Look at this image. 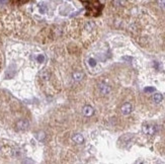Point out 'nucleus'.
Returning <instances> with one entry per match:
<instances>
[{
    "instance_id": "nucleus-1",
    "label": "nucleus",
    "mask_w": 165,
    "mask_h": 164,
    "mask_svg": "<svg viewBox=\"0 0 165 164\" xmlns=\"http://www.w3.org/2000/svg\"><path fill=\"white\" fill-rule=\"evenodd\" d=\"M143 132H144V134H146L148 136H153L156 134L157 129L153 125H145V126L143 127Z\"/></svg>"
},
{
    "instance_id": "nucleus-2",
    "label": "nucleus",
    "mask_w": 165,
    "mask_h": 164,
    "mask_svg": "<svg viewBox=\"0 0 165 164\" xmlns=\"http://www.w3.org/2000/svg\"><path fill=\"white\" fill-rule=\"evenodd\" d=\"M132 111H133V107H132V104L130 102H126L125 104H123V107H120V111L125 115H130L132 113Z\"/></svg>"
},
{
    "instance_id": "nucleus-3",
    "label": "nucleus",
    "mask_w": 165,
    "mask_h": 164,
    "mask_svg": "<svg viewBox=\"0 0 165 164\" xmlns=\"http://www.w3.org/2000/svg\"><path fill=\"white\" fill-rule=\"evenodd\" d=\"M98 90L103 95H107L110 92V87L107 84H105V83H100V84L98 85Z\"/></svg>"
},
{
    "instance_id": "nucleus-4",
    "label": "nucleus",
    "mask_w": 165,
    "mask_h": 164,
    "mask_svg": "<svg viewBox=\"0 0 165 164\" xmlns=\"http://www.w3.org/2000/svg\"><path fill=\"white\" fill-rule=\"evenodd\" d=\"M83 115H85V117H87V118H89V117H92L94 113V109L92 107H90V105H85L84 107H83V111H82Z\"/></svg>"
},
{
    "instance_id": "nucleus-5",
    "label": "nucleus",
    "mask_w": 165,
    "mask_h": 164,
    "mask_svg": "<svg viewBox=\"0 0 165 164\" xmlns=\"http://www.w3.org/2000/svg\"><path fill=\"white\" fill-rule=\"evenodd\" d=\"M16 127H17L18 130H21V131H23V130H25V129H27V127H29V122L25 120H21L19 121V122L16 124Z\"/></svg>"
},
{
    "instance_id": "nucleus-6",
    "label": "nucleus",
    "mask_w": 165,
    "mask_h": 164,
    "mask_svg": "<svg viewBox=\"0 0 165 164\" xmlns=\"http://www.w3.org/2000/svg\"><path fill=\"white\" fill-rule=\"evenodd\" d=\"M72 140H73L75 143H78V144H82V143L84 142V138H83V136L80 135V134L74 135L73 137H72Z\"/></svg>"
},
{
    "instance_id": "nucleus-7",
    "label": "nucleus",
    "mask_w": 165,
    "mask_h": 164,
    "mask_svg": "<svg viewBox=\"0 0 165 164\" xmlns=\"http://www.w3.org/2000/svg\"><path fill=\"white\" fill-rule=\"evenodd\" d=\"M162 99H163V96L160 93H156V94L153 95V101L155 102V103H159V102L162 101Z\"/></svg>"
},
{
    "instance_id": "nucleus-8",
    "label": "nucleus",
    "mask_w": 165,
    "mask_h": 164,
    "mask_svg": "<svg viewBox=\"0 0 165 164\" xmlns=\"http://www.w3.org/2000/svg\"><path fill=\"white\" fill-rule=\"evenodd\" d=\"M83 77V74L81 72H75L73 74V78L76 80V81H78V80H81V78Z\"/></svg>"
},
{
    "instance_id": "nucleus-9",
    "label": "nucleus",
    "mask_w": 165,
    "mask_h": 164,
    "mask_svg": "<svg viewBox=\"0 0 165 164\" xmlns=\"http://www.w3.org/2000/svg\"><path fill=\"white\" fill-rule=\"evenodd\" d=\"M41 76H42V78L44 80H48V79H49V77H50V74H49V72H48V71L44 70V71L41 73Z\"/></svg>"
},
{
    "instance_id": "nucleus-10",
    "label": "nucleus",
    "mask_w": 165,
    "mask_h": 164,
    "mask_svg": "<svg viewBox=\"0 0 165 164\" xmlns=\"http://www.w3.org/2000/svg\"><path fill=\"white\" fill-rule=\"evenodd\" d=\"M114 5H124L125 4V0H114Z\"/></svg>"
},
{
    "instance_id": "nucleus-11",
    "label": "nucleus",
    "mask_w": 165,
    "mask_h": 164,
    "mask_svg": "<svg viewBox=\"0 0 165 164\" xmlns=\"http://www.w3.org/2000/svg\"><path fill=\"white\" fill-rule=\"evenodd\" d=\"M157 2L161 8H165V0H157Z\"/></svg>"
},
{
    "instance_id": "nucleus-12",
    "label": "nucleus",
    "mask_w": 165,
    "mask_h": 164,
    "mask_svg": "<svg viewBox=\"0 0 165 164\" xmlns=\"http://www.w3.org/2000/svg\"><path fill=\"white\" fill-rule=\"evenodd\" d=\"M155 91V88L153 87H146L145 88V92H154Z\"/></svg>"
},
{
    "instance_id": "nucleus-13",
    "label": "nucleus",
    "mask_w": 165,
    "mask_h": 164,
    "mask_svg": "<svg viewBox=\"0 0 165 164\" xmlns=\"http://www.w3.org/2000/svg\"><path fill=\"white\" fill-rule=\"evenodd\" d=\"M89 64L91 65V66H95V61H94L93 59H90V60H89Z\"/></svg>"
},
{
    "instance_id": "nucleus-14",
    "label": "nucleus",
    "mask_w": 165,
    "mask_h": 164,
    "mask_svg": "<svg viewBox=\"0 0 165 164\" xmlns=\"http://www.w3.org/2000/svg\"><path fill=\"white\" fill-rule=\"evenodd\" d=\"M38 60L40 61V62H42V61H44V57H43V56H39Z\"/></svg>"
},
{
    "instance_id": "nucleus-15",
    "label": "nucleus",
    "mask_w": 165,
    "mask_h": 164,
    "mask_svg": "<svg viewBox=\"0 0 165 164\" xmlns=\"http://www.w3.org/2000/svg\"><path fill=\"white\" fill-rule=\"evenodd\" d=\"M40 135H41V136H39V139H40V140H42L43 138H44V134H43V133H41Z\"/></svg>"
},
{
    "instance_id": "nucleus-16",
    "label": "nucleus",
    "mask_w": 165,
    "mask_h": 164,
    "mask_svg": "<svg viewBox=\"0 0 165 164\" xmlns=\"http://www.w3.org/2000/svg\"><path fill=\"white\" fill-rule=\"evenodd\" d=\"M6 0H0V3H3V2H5Z\"/></svg>"
},
{
    "instance_id": "nucleus-17",
    "label": "nucleus",
    "mask_w": 165,
    "mask_h": 164,
    "mask_svg": "<svg viewBox=\"0 0 165 164\" xmlns=\"http://www.w3.org/2000/svg\"><path fill=\"white\" fill-rule=\"evenodd\" d=\"M23 1H25V0H23Z\"/></svg>"
},
{
    "instance_id": "nucleus-18",
    "label": "nucleus",
    "mask_w": 165,
    "mask_h": 164,
    "mask_svg": "<svg viewBox=\"0 0 165 164\" xmlns=\"http://www.w3.org/2000/svg\"><path fill=\"white\" fill-rule=\"evenodd\" d=\"M0 148H1V147H0Z\"/></svg>"
}]
</instances>
